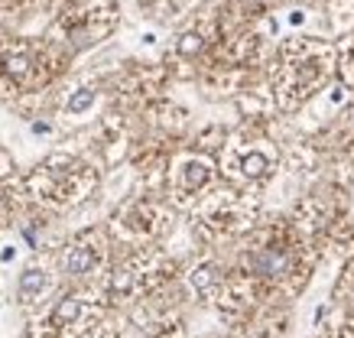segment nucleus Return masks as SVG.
Returning <instances> with one entry per match:
<instances>
[{"label": "nucleus", "mask_w": 354, "mask_h": 338, "mask_svg": "<svg viewBox=\"0 0 354 338\" xmlns=\"http://www.w3.org/2000/svg\"><path fill=\"white\" fill-rule=\"evenodd\" d=\"M32 186L39 192V198L49 202H75L85 196V189L91 186V173L82 163L68 160V156H55L32 176Z\"/></svg>", "instance_id": "1"}, {"label": "nucleus", "mask_w": 354, "mask_h": 338, "mask_svg": "<svg viewBox=\"0 0 354 338\" xmlns=\"http://www.w3.org/2000/svg\"><path fill=\"white\" fill-rule=\"evenodd\" d=\"M111 26H114V10L108 3H97V7L82 10V17L65 23V39H68L72 49H88L97 39H104L111 33Z\"/></svg>", "instance_id": "2"}, {"label": "nucleus", "mask_w": 354, "mask_h": 338, "mask_svg": "<svg viewBox=\"0 0 354 338\" xmlns=\"http://www.w3.org/2000/svg\"><path fill=\"white\" fill-rule=\"evenodd\" d=\"M104 261V247H101V241L95 234H85V238H75L68 244V251L62 257V270L65 276H72V280H85L91 273H97Z\"/></svg>", "instance_id": "3"}, {"label": "nucleus", "mask_w": 354, "mask_h": 338, "mask_svg": "<svg viewBox=\"0 0 354 338\" xmlns=\"http://www.w3.org/2000/svg\"><path fill=\"white\" fill-rule=\"evenodd\" d=\"M118 231H124L127 238H153L162 228V212L150 202H133L114 218Z\"/></svg>", "instance_id": "4"}, {"label": "nucleus", "mask_w": 354, "mask_h": 338, "mask_svg": "<svg viewBox=\"0 0 354 338\" xmlns=\"http://www.w3.org/2000/svg\"><path fill=\"white\" fill-rule=\"evenodd\" d=\"M172 176H176L179 192H202L208 186V179H212V163L205 156H185V160H179Z\"/></svg>", "instance_id": "5"}, {"label": "nucleus", "mask_w": 354, "mask_h": 338, "mask_svg": "<svg viewBox=\"0 0 354 338\" xmlns=\"http://www.w3.org/2000/svg\"><path fill=\"white\" fill-rule=\"evenodd\" d=\"M32 72H36V55L26 46H13V49L0 55V75L13 82V85H26Z\"/></svg>", "instance_id": "6"}, {"label": "nucleus", "mask_w": 354, "mask_h": 338, "mask_svg": "<svg viewBox=\"0 0 354 338\" xmlns=\"http://www.w3.org/2000/svg\"><path fill=\"white\" fill-rule=\"evenodd\" d=\"M85 316H88V299L85 296H78V293H72V296H62V299L53 306L49 326L53 328H75V326L85 322Z\"/></svg>", "instance_id": "7"}, {"label": "nucleus", "mask_w": 354, "mask_h": 338, "mask_svg": "<svg viewBox=\"0 0 354 338\" xmlns=\"http://www.w3.org/2000/svg\"><path fill=\"white\" fill-rule=\"evenodd\" d=\"M20 299L23 303H36L39 296L49 290V270L46 267H26V270L20 273Z\"/></svg>", "instance_id": "8"}, {"label": "nucleus", "mask_w": 354, "mask_h": 338, "mask_svg": "<svg viewBox=\"0 0 354 338\" xmlns=\"http://www.w3.org/2000/svg\"><path fill=\"white\" fill-rule=\"evenodd\" d=\"M250 267L257 273H263V276H283L286 267H290V257L279 247H263V251H257L250 257Z\"/></svg>", "instance_id": "9"}, {"label": "nucleus", "mask_w": 354, "mask_h": 338, "mask_svg": "<svg viewBox=\"0 0 354 338\" xmlns=\"http://www.w3.org/2000/svg\"><path fill=\"white\" fill-rule=\"evenodd\" d=\"M237 169H241V176H244V179H263V176L273 169V163H270V156L263 150H250V153H244V156H241Z\"/></svg>", "instance_id": "10"}, {"label": "nucleus", "mask_w": 354, "mask_h": 338, "mask_svg": "<svg viewBox=\"0 0 354 338\" xmlns=\"http://www.w3.org/2000/svg\"><path fill=\"white\" fill-rule=\"evenodd\" d=\"M218 280H221V276H218V270L212 263H202V267H195V270L189 273V283H192L195 293H212L218 286Z\"/></svg>", "instance_id": "11"}, {"label": "nucleus", "mask_w": 354, "mask_h": 338, "mask_svg": "<svg viewBox=\"0 0 354 338\" xmlns=\"http://www.w3.org/2000/svg\"><path fill=\"white\" fill-rule=\"evenodd\" d=\"M202 49H205V39H202V33H195V30L183 33L179 36V43H176V53L183 55V59H195Z\"/></svg>", "instance_id": "12"}, {"label": "nucleus", "mask_w": 354, "mask_h": 338, "mask_svg": "<svg viewBox=\"0 0 354 338\" xmlns=\"http://www.w3.org/2000/svg\"><path fill=\"white\" fill-rule=\"evenodd\" d=\"M91 104H95V91H91V88H78L75 95L68 98L65 111H68V114H85V111H91Z\"/></svg>", "instance_id": "13"}]
</instances>
